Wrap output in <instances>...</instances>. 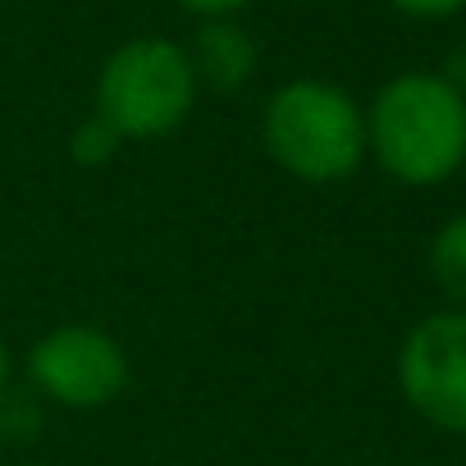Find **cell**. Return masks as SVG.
<instances>
[{
	"mask_svg": "<svg viewBox=\"0 0 466 466\" xmlns=\"http://www.w3.org/2000/svg\"><path fill=\"white\" fill-rule=\"evenodd\" d=\"M430 275L448 302L466 307V215H452L439 224L430 243Z\"/></svg>",
	"mask_w": 466,
	"mask_h": 466,
	"instance_id": "7",
	"label": "cell"
},
{
	"mask_svg": "<svg viewBox=\"0 0 466 466\" xmlns=\"http://www.w3.org/2000/svg\"><path fill=\"white\" fill-rule=\"evenodd\" d=\"M443 78H448V83H452V87L466 96V46H457V51L448 56V69H443Z\"/></svg>",
	"mask_w": 466,
	"mask_h": 466,
	"instance_id": "11",
	"label": "cell"
},
{
	"mask_svg": "<svg viewBox=\"0 0 466 466\" xmlns=\"http://www.w3.org/2000/svg\"><path fill=\"white\" fill-rule=\"evenodd\" d=\"M398 384L420 420L443 434H466V307L411 325L398 352Z\"/></svg>",
	"mask_w": 466,
	"mask_h": 466,
	"instance_id": "4",
	"label": "cell"
},
{
	"mask_svg": "<svg viewBox=\"0 0 466 466\" xmlns=\"http://www.w3.org/2000/svg\"><path fill=\"white\" fill-rule=\"evenodd\" d=\"M366 151L407 187L448 183L466 160V96L443 74H398L366 110Z\"/></svg>",
	"mask_w": 466,
	"mask_h": 466,
	"instance_id": "1",
	"label": "cell"
},
{
	"mask_svg": "<svg viewBox=\"0 0 466 466\" xmlns=\"http://www.w3.org/2000/svg\"><path fill=\"white\" fill-rule=\"evenodd\" d=\"M187 60H192L197 83H206L215 92H238L257 74V42L233 19H206Z\"/></svg>",
	"mask_w": 466,
	"mask_h": 466,
	"instance_id": "6",
	"label": "cell"
},
{
	"mask_svg": "<svg viewBox=\"0 0 466 466\" xmlns=\"http://www.w3.org/2000/svg\"><path fill=\"white\" fill-rule=\"evenodd\" d=\"M124 147V137L101 119V115H92V119H83L78 124V133L69 137V156L78 160V165H106V160H115V151Z\"/></svg>",
	"mask_w": 466,
	"mask_h": 466,
	"instance_id": "8",
	"label": "cell"
},
{
	"mask_svg": "<svg viewBox=\"0 0 466 466\" xmlns=\"http://www.w3.org/2000/svg\"><path fill=\"white\" fill-rule=\"evenodd\" d=\"M266 151L298 183H343L366 160V115L361 106L320 78L284 83L266 101L261 119Z\"/></svg>",
	"mask_w": 466,
	"mask_h": 466,
	"instance_id": "2",
	"label": "cell"
},
{
	"mask_svg": "<svg viewBox=\"0 0 466 466\" xmlns=\"http://www.w3.org/2000/svg\"><path fill=\"white\" fill-rule=\"evenodd\" d=\"M28 370H33V384L51 402L78 407V411L115 402L128 384L124 348L96 325H60L46 339H37Z\"/></svg>",
	"mask_w": 466,
	"mask_h": 466,
	"instance_id": "5",
	"label": "cell"
},
{
	"mask_svg": "<svg viewBox=\"0 0 466 466\" xmlns=\"http://www.w3.org/2000/svg\"><path fill=\"white\" fill-rule=\"evenodd\" d=\"M178 5L187 15H197V19H233L248 0H178Z\"/></svg>",
	"mask_w": 466,
	"mask_h": 466,
	"instance_id": "10",
	"label": "cell"
},
{
	"mask_svg": "<svg viewBox=\"0 0 466 466\" xmlns=\"http://www.w3.org/2000/svg\"><path fill=\"white\" fill-rule=\"evenodd\" d=\"M197 74L178 42L133 37L124 42L96 78V115L128 142H151L174 133L197 106Z\"/></svg>",
	"mask_w": 466,
	"mask_h": 466,
	"instance_id": "3",
	"label": "cell"
},
{
	"mask_svg": "<svg viewBox=\"0 0 466 466\" xmlns=\"http://www.w3.org/2000/svg\"><path fill=\"white\" fill-rule=\"evenodd\" d=\"M5 375H10V352H5V343H0V389H5Z\"/></svg>",
	"mask_w": 466,
	"mask_h": 466,
	"instance_id": "12",
	"label": "cell"
},
{
	"mask_svg": "<svg viewBox=\"0 0 466 466\" xmlns=\"http://www.w3.org/2000/svg\"><path fill=\"white\" fill-rule=\"evenodd\" d=\"M389 5L402 10L407 19H448L466 5V0H389Z\"/></svg>",
	"mask_w": 466,
	"mask_h": 466,
	"instance_id": "9",
	"label": "cell"
}]
</instances>
